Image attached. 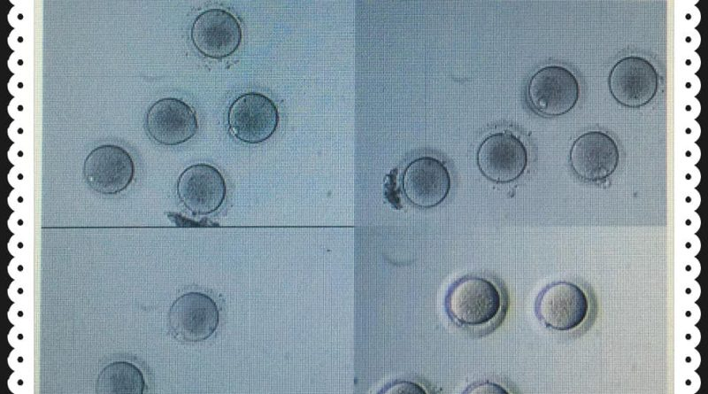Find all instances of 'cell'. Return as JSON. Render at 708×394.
<instances>
[{
  "instance_id": "cell-5",
  "label": "cell",
  "mask_w": 708,
  "mask_h": 394,
  "mask_svg": "<svg viewBox=\"0 0 708 394\" xmlns=\"http://www.w3.org/2000/svg\"><path fill=\"white\" fill-rule=\"evenodd\" d=\"M219 312L208 295L187 292L174 300L168 313V324L173 336L185 342H201L218 328Z\"/></svg>"
},
{
  "instance_id": "cell-1",
  "label": "cell",
  "mask_w": 708,
  "mask_h": 394,
  "mask_svg": "<svg viewBox=\"0 0 708 394\" xmlns=\"http://www.w3.org/2000/svg\"><path fill=\"white\" fill-rule=\"evenodd\" d=\"M501 307V295L489 280L479 276L464 277L456 282L445 297L450 317L466 326L489 322Z\"/></svg>"
},
{
  "instance_id": "cell-9",
  "label": "cell",
  "mask_w": 708,
  "mask_h": 394,
  "mask_svg": "<svg viewBox=\"0 0 708 394\" xmlns=\"http://www.w3.org/2000/svg\"><path fill=\"white\" fill-rule=\"evenodd\" d=\"M83 175L96 192L113 195L133 181L135 164L129 153L118 145L104 144L92 150L83 165Z\"/></svg>"
},
{
  "instance_id": "cell-14",
  "label": "cell",
  "mask_w": 708,
  "mask_h": 394,
  "mask_svg": "<svg viewBox=\"0 0 708 394\" xmlns=\"http://www.w3.org/2000/svg\"><path fill=\"white\" fill-rule=\"evenodd\" d=\"M145 386L142 371L127 361H115L99 374L96 392L100 394H142Z\"/></svg>"
},
{
  "instance_id": "cell-13",
  "label": "cell",
  "mask_w": 708,
  "mask_h": 394,
  "mask_svg": "<svg viewBox=\"0 0 708 394\" xmlns=\"http://www.w3.org/2000/svg\"><path fill=\"white\" fill-rule=\"evenodd\" d=\"M620 152L615 141L601 131L580 135L570 150V163L574 173L586 181L597 182L610 176L617 168Z\"/></svg>"
},
{
  "instance_id": "cell-15",
  "label": "cell",
  "mask_w": 708,
  "mask_h": 394,
  "mask_svg": "<svg viewBox=\"0 0 708 394\" xmlns=\"http://www.w3.org/2000/svg\"><path fill=\"white\" fill-rule=\"evenodd\" d=\"M409 389H412L416 393H424L425 390L416 383L411 382L401 381L399 382L392 383L387 387V390L382 391L385 393H410L412 392Z\"/></svg>"
},
{
  "instance_id": "cell-3",
  "label": "cell",
  "mask_w": 708,
  "mask_h": 394,
  "mask_svg": "<svg viewBox=\"0 0 708 394\" xmlns=\"http://www.w3.org/2000/svg\"><path fill=\"white\" fill-rule=\"evenodd\" d=\"M580 96L574 74L560 66H547L535 72L527 86L528 101L536 112L560 116L571 111Z\"/></svg>"
},
{
  "instance_id": "cell-2",
  "label": "cell",
  "mask_w": 708,
  "mask_h": 394,
  "mask_svg": "<svg viewBox=\"0 0 708 394\" xmlns=\"http://www.w3.org/2000/svg\"><path fill=\"white\" fill-rule=\"evenodd\" d=\"M280 121L274 102L259 92H247L231 104L227 123L233 135L245 143L256 144L269 139Z\"/></svg>"
},
{
  "instance_id": "cell-6",
  "label": "cell",
  "mask_w": 708,
  "mask_h": 394,
  "mask_svg": "<svg viewBox=\"0 0 708 394\" xmlns=\"http://www.w3.org/2000/svg\"><path fill=\"white\" fill-rule=\"evenodd\" d=\"M196 49L206 58L221 59L240 46L242 30L237 19L221 8L208 9L194 20L190 30Z\"/></svg>"
},
{
  "instance_id": "cell-11",
  "label": "cell",
  "mask_w": 708,
  "mask_h": 394,
  "mask_svg": "<svg viewBox=\"0 0 708 394\" xmlns=\"http://www.w3.org/2000/svg\"><path fill=\"white\" fill-rule=\"evenodd\" d=\"M147 132L158 143L179 145L191 139L198 130L195 110L184 101L165 97L156 101L148 110Z\"/></svg>"
},
{
  "instance_id": "cell-10",
  "label": "cell",
  "mask_w": 708,
  "mask_h": 394,
  "mask_svg": "<svg viewBox=\"0 0 708 394\" xmlns=\"http://www.w3.org/2000/svg\"><path fill=\"white\" fill-rule=\"evenodd\" d=\"M177 195L193 214L206 215L216 212L224 203L227 183L215 166L198 163L180 174Z\"/></svg>"
},
{
  "instance_id": "cell-12",
  "label": "cell",
  "mask_w": 708,
  "mask_h": 394,
  "mask_svg": "<svg viewBox=\"0 0 708 394\" xmlns=\"http://www.w3.org/2000/svg\"><path fill=\"white\" fill-rule=\"evenodd\" d=\"M403 189L414 205L430 208L445 199L450 189V174L444 164L430 156L412 160L403 174Z\"/></svg>"
},
{
  "instance_id": "cell-4",
  "label": "cell",
  "mask_w": 708,
  "mask_h": 394,
  "mask_svg": "<svg viewBox=\"0 0 708 394\" xmlns=\"http://www.w3.org/2000/svg\"><path fill=\"white\" fill-rule=\"evenodd\" d=\"M536 317L547 327L568 331L580 326L589 311L584 291L575 283L557 282L549 284L537 296Z\"/></svg>"
},
{
  "instance_id": "cell-8",
  "label": "cell",
  "mask_w": 708,
  "mask_h": 394,
  "mask_svg": "<svg viewBox=\"0 0 708 394\" xmlns=\"http://www.w3.org/2000/svg\"><path fill=\"white\" fill-rule=\"evenodd\" d=\"M481 172L496 182H510L518 179L527 165V151L523 143L510 132L488 135L477 151Z\"/></svg>"
},
{
  "instance_id": "cell-7",
  "label": "cell",
  "mask_w": 708,
  "mask_h": 394,
  "mask_svg": "<svg viewBox=\"0 0 708 394\" xmlns=\"http://www.w3.org/2000/svg\"><path fill=\"white\" fill-rule=\"evenodd\" d=\"M609 89L620 104L636 108L650 103L658 89V74L645 58L627 56L612 68L608 78Z\"/></svg>"
}]
</instances>
